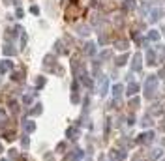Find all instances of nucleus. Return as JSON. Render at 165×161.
I'll return each mask as SVG.
<instances>
[{"label": "nucleus", "instance_id": "3", "mask_svg": "<svg viewBox=\"0 0 165 161\" xmlns=\"http://www.w3.org/2000/svg\"><path fill=\"white\" fill-rule=\"evenodd\" d=\"M111 157L114 161H122L126 157V150H111Z\"/></svg>", "mask_w": 165, "mask_h": 161}, {"label": "nucleus", "instance_id": "24", "mask_svg": "<svg viewBox=\"0 0 165 161\" xmlns=\"http://www.w3.org/2000/svg\"><path fill=\"white\" fill-rule=\"evenodd\" d=\"M116 64H118V66H122V64H126V56H120L118 60H116Z\"/></svg>", "mask_w": 165, "mask_h": 161}, {"label": "nucleus", "instance_id": "31", "mask_svg": "<svg viewBox=\"0 0 165 161\" xmlns=\"http://www.w3.org/2000/svg\"><path fill=\"white\" fill-rule=\"evenodd\" d=\"M163 161H165V159H163Z\"/></svg>", "mask_w": 165, "mask_h": 161}, {"label": "nucleus", "instance_id": "21", "mask_svg": "<svg viewBox=\"0 0 165 161\" xmlns=\"http://www.w3.org/2000/svg\"><path fill=\"white\" fill-rule=\"evenodd\" d=\"M79 34H81V36H86V34H88V28L81 26V28H79Z\"/></svg>", "mask_w": 165, "mask_h": 161}, {"label": "nucleus", "instance_id": "26", "mask_svg": "<svg viewBox=\"0 0 165 161\" xmlns=\"http://www.w3.org/2000/svg\"><path fill=\"white\" fill-rule=\"evenodd\" d=\"M45 161H53V154H47L45 155Z\"/></svg>", "mask_w": 165, "mask_h": 161}, {"label": "nucleus", "instance_id": "13", "mask_svg": "<svg viewBox=\"0 0 165 161\" xmlns=\"http://www.w3.org/2000/svg\"><path fill=\"white\" fill-rule=\"evenodd\" d=\"M159 155H161V150H159V148H158V150H152V152H150V157H152V159H158Z\"/></svg>", "mask_w": 165, "mask_h": 161}, {"label": "nucleus", "instance_id": "2", "mask_svg": "<svg viewBox=\"0 0 165 161\" xmlns=\"http://www.w3.org/2000/svg\"><path fill=\"white\" fill-rule=\"evenodd\" d=\"M156 84H158V79H156V77H150V79L146 81V98H152V96H154Z\"/></svg>", "mask_w": 165, "mask_h": 161}, {"label": "nucleus", "instance_id": "9", "mask_svg": "<svg viewBox=\"0 0 165 161\" xmlns=\"http://www.w3.org/2000/svg\"><path fill=\"white\" fill-rule=\"evenodd\" d=\"M133 70H135V71L141 70V56H139V54H135V58H133Z\"/></svg>", "mask_w": 165, "mask_h": 161}, {"label": "nucleus", "instance_id": "30", "mask_svg": "<svg viewBox=\"0 0 165 161\" xmlns=\"http://www.w3.org/2000/svg\"><path fill=\"white\" fill-rule=\"evenodd\" d=\"M2 161H8V159H2Z\"/></svg>", "mask_w": 165, "mask_h": 161}, {"label": "nucleus", "instance_id": "10", "mask_svg": "<svg viewBox=\"0 0 165 161\" xmlns=\"http://www.w3.org/2000/svg\"><path fill=\"white\" fill-rule=\"evenodd\" d=\"M122 90H124V88H122V84H116V86L113 88V92H114V98H116V99L120 98V94H122Z\"/></svg>", "mask_w": 165, "mask_h": 161}, {"label": "nucleus", "instance_id": "18", "mask_svg": "<svg viewBox=\"0 0 165 161\" xmlns=\"http://www.w3.org/2000/svg\"><path fill=\"white\" fill-rule=\"evenodd\" d=\"M116 47H118V49H122V51H124V49L128 47V43H126V41H118V43H116Z\"/></svg>", "mask_w": 165, "mask_h": 161}, {"label": "nucleus", "instance_id": "15", "mask_svg": "<svg viewBox=\"0 0 165 161\" xmlns=\"http://www.w3.org/2000/svg\"><path fill=\"white\" fill-rule=\"evenodd\" d=\"M23 103L30 105V103H32V94H28V96H23Z\"/></svg>", "mask_w": 165, "mask_h": 161}, {"label": "nucleus", "instance_id": "1", "mask_svg": "<svg viewBox=\"0 0 165 161\" xmlns=\"http://www.w3.org/2000/svg\"><path fill=\"white\" fill-rule=\"evenodd\" d=\"M154 141V131H145V133H141L137 137V143L139 144H150Z\"/></svg>", "mask_w": 165, "mask_h": 161}, {"label": "nucleus", "instance_id": "16", "mask_svg": "<svg viewBox=\"0 0 165 161\" xmlns=\"http://www.w3.org/2000/svg\"><path fill=\"white\" fill-rule=\"evenodd\" d=\"M10 159H19V154H17V150H10Z\"/></svg>", "mask_w": 165, "mask_h": 161}, {"label": "nucleus", "instance_id": "22", "mask_svg": "<svg viewBox=\"0 0 165 161\" xmlns=\"http://www.w3.org/2000/svg\"><path fill=\"white\" fill-rule=\"evenodd\" d=\"M43 84H45V79H43V77H39V79L36 81V86H43Z\"/></svg>", "mask_w": 165, "mask_h": 161}, {"label": "nucleus", "instance_id": "6", "mask_svg": "<svg viewBox=\"0 0 165 161\" xmlns=\"http://www.w3.org/2000/svg\"><path fill=\"white\" fill-rule=\"evenodd\" d=\"M66 135H68V139H77V137H79V129L77 127H68Z\"/></svg>", "mask_w": 165, "mask_h": 161}, {"label": "nucleus", "instance_id": "19", "mask_svg": "<svg viewBox=\"0 0 165 161\" xmlns=\"http://www.w3.org/2000/svg\"><path fill=\"white\" fill-rule=\"evenodd\" d=\"M66 150V143H60L58 146H56V152H64Z\"/></svg>", "mask_w": 165, "mask_h": 161}, {"label": "nucleus", "instance_id": "17", "mask_svg": "<svg viewBox=\"0 0 165 161\" xmlns=\"http://www.w3.org/2000/svg\"><path fill=\"white\" fill-rule=\"evenodd\" d=\"M28 144H30V141H28V137L25 135L23 137V148H28Z\"/></svg>", "mask_w": 165, "mask_h": 161}, {"label": "nucleus", "instance_id": "23", "mask_svg": "<svg viewBox=\"0 0 165 161\" xmlns=\"http://www.w3.org/2000/svg\"><path fill=\"white\" fill-rule=\"evenodd\" d=\"M130 107H131V109H135V107H139V99H131V103H130Z\"/></svg>", "mask_w": 165, "mask_h": 161}, {"label": "nucleus", "instance_id": "20", "mask_svg": "<svg viewBox=\"0 0 165 161\" xmlns=\"http://www.w3.org/2000/svg\"><path fill=\"white\" fill-rule=\"evenodd\" d=\"M0 122H6V111L0 109Z\"/></svg>", "mask_w": 165, "mask_h": 161}, {"label": "nucleus", "instance_id": "29", "mask_svg": "<svg viewBox=\"0 0 165 161\" xmlns=\"http://www.w3.org/2000/svg\"><path fill=\"white\" fill-rule=\"evenodd\" d=\"M0 152H2V144H0Z\"/></svg>", "mask_w": 165, "mask_h": 161}, {"label": "nucleus", "instance_id": "14", "mask_svg": "<svg viewBox=\"0 0 165 161\" xmlns=\"http://www.w3.org/2000/svg\"><path fill=\"white\" fill-rule=\"evenodd\" d=\"M86 53H88V54H94V53H96V49H94V43H88V45H86Z\"/></svg>", "mask_w": 165, "mask_h": 161}, {"label": "nucleus", "instance_id": "7", "mask_svg": "<svg viewBox=\"0 0 165 161\" xmlns=\"http://www.w3.org/2000/svg\"><path fill=\"white\" fill-rule=\"evenodd\" d=\"M137 92H139V84H137V83H131V84L128 86V96H135Z\"/></svg>", "mask_w": 165, "mask_h": 161}, {"label": "nucleus", "instance_id": "12", "mask_svg": "<svg viewBox=\"0 0 165 161\" xmlns=\"http://www.w3.org/2000/svg\"><path fill=\"white\" fill-rule=\"evenodd\" d=\"M28 114H32V116H38V114H41V105H34V109H32Z\"/></svg>", "mask_w": 165, "mask_h": 161}, {"label": "nucleus", "instance_id": "28", "mask_svg": "<svg viewBox=\"0 0 165 161\" xmlns=\"http://www.w3.org/2000/svg\"><path fill=\"white\" fill-rule=\"evenodd\" d=\"M161 144H163V146H165V139H163V141H161Z\"/></svg>", "mask_w": 165, "mask_h": 161}, {"label": "nucleus", "instance_id": "5", "mask_svg": "<svg viewBox=\"0 0 165 161\" xmlns=\"http://www.w3.org/2000/svg\"><path fill=\"white\" fill-rule=\"evenodd\" d=\"M11 62L10 60H4V62H0V73H8L10 70H11Z\"/></svg>", "mask_w": 165, "mask_h": 161}, {"label": "nucleus", "instance_id": "4", "mask_svg": "<svg viewBox=\"0 0 165 161\" xmlns=\"http://www.w3.org/2000/svg\"><path fill=\"white\" fill-rule=\"evenodd\" d=\"M23 127H25L27 133H34L36 131V124L32 120H25V122H23Z\"/></svg>", "mask_w": 165, "mask_h": 161}, {"label": "nucleus", "instance_id": "25", "mask_svg": "<svg viewBox=\"0 0 165 161\" xmlns=\"http://www.w3.org/2000/svg\"><path fill=\"white\" fill-rule=\"evenodd\" d=\"M141 124H143L145 127H146V126H150V118H148V116H145V120H143V122H141Z\"/></svg>", "mask_w": 165, "mask_h": 161}, {"label": "nucleus", "instance_id": "27", "mask_svg": "<svg viewBox=\"0 0 165 161\" xmlns=\"http://www.w3.org/2000/svg\"><path fill=\"white\" fill-rule=\"evenodd\" d=\"M161 129H163V131H165V120H163V122H161Z\"/></svg>", "mask_w": 165, "mask_h": 161}, {"label": "nucleus", "instance_id": "11", "mask_svg": "<svg viewBox=\"0 0 165 161\" xmlns=\"http://www.w3.org/2000/svg\"><path fill=\"white\" fill-rule=\"evenodd\" d=\"M4 54H6V56H10V54L13 56V54H15V49L11 47V45H6V47H4Z\"/></svg>", "mask_w": 165, "mask_h": 161}, {"label": "nucleus", "instance_id": "8", "mask_svg": "<svg viewBox=\"0 0 165 161\" xmlns=\"http://www.w3.org/2000/svg\"><path fill=\"white\" fill-rule=\"evenodd\" d=\"M105 92H107V79H105V77H101V81H100V94L103 96Z\"/></svg>", "mask_w": 165, "mask_h": 161}]
</instances>
